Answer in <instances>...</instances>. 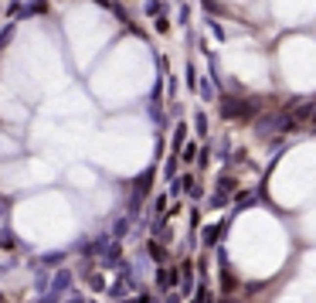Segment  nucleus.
<instances>
[{
	"instance_id": "3",
	"label": "nucleus",
	"mask_w": 316,
	"mask_h": 303,
	"mask_svg": "<svg viewBox=\"0 0 316 303\" xmlns=\"http://www.w3.org/2000/svg\"><path fill=\"white\" fill-rule=\"evenodd\" d=\"M235 177H221V181H218V191H221V194H232V191H235Z\"/></svg>"
},
{
	"instance_id": "5",
	"label": "nucleus",
	"mask_w": 316,
	"mask_h": 303,
	"mask_svg": "<svg viewBox=\"0 0 316 303\" xmlns=\"http://www.w3.org/2000/svg\"><path fill=\"white\" fill-rule=\"evenodd\" d=\"M258 198L252 194V191H245V194H238V208H245V205H255Z\"/></svg>"
},
{
	"instance_id": "1",
	"label": "nucleus",
	"mask_w": 316,
	"mask_h": 303,
	"mask_svg": "<svg viewBox=\"0 0 316 303\" xmlns=\"http://www.w3.org/2000/svg\"><path fill=\"white\" fill-rule=\"evenodd\" d=\"M255 113H258V102H245V99H232V95L221 99V116L225 119H252Z\"/></svg>"
},
{
	"instance_id": "4",
	"label": "nucleus",
	"mask_w": 316,
	"mask_h": 303,
	"mask_svg": "<svg viewBox=\"0 0 316 303\" xmlns=\"http://www.w3.org/2000/svg\"><path fill=\"white\" fill-rule=\"evenodd\" d=\"M313 116V106L306 102V106H296V119H310Z\"/></svg>"
},
{
	"instance_id": "6",
	"label": "nucleus",
	"mask_w": 316,
	"mask_h": 303,
	"mask_svg": "<svg viewBox=\"0 0 316 303\" xmlns=\"http://www.w3.org/2000/svg\"><path fill=\"white\" fill-rule=\"evenodd\" d=\"M197 133H201V137L208 133V119H204V116H197Z\"/></svg>"
},
{
	"instance_id": "2",
	"label": "nucleus",
	"mask_w": 316,
	"mask_h": 303,
	"mask_svg": "<svg viewBox=\"0 0 316 303\" xmlns=\"http://www.w3.org/2000/svg\"><path fill=\"white\" fill-rule=\"evenodd\" d=\"M221 232H225V222H221V225H211L208 232H204V242H208V245H214V242L221 238Z\"/></svg>"
}]
</instances>
